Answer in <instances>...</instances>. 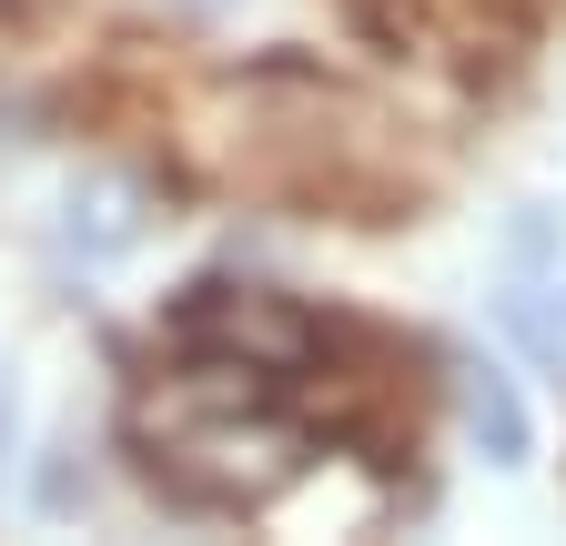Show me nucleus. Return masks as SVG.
<instances>
[{"label":"nucleus","instance_id":"nucleus-1","mask_svg":"<svg viewBox=\"0 0 566 546\" xmlns=\"http://www.w3.org/2000/svg\"><path fill=\"white\" fill-rule=\"evenodd\" d=\"M465 426H475V445L495 455V465H526V445H536V426H526V405H516V385L506 375H465Z\"/></svg>","mask_w":566,"mask_h":546},{"label":"nucleus","instance_id":"nucleus-2","mask_svg":"<svg viewBox=\"0 0 566 546\" xmlns=\"http://www.w3.org/2000/svg\"><path fill=\"white\" fill-rule=\"evenodd\" d=\"M506 324H516V345H526L536 365H556V375H566V284L516 294V304H506Z\"/></svg>","mask_w":566,"mask_h":546}]
</instances>
